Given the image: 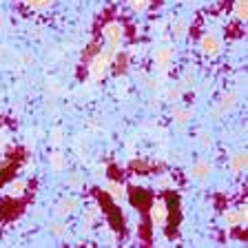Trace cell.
I'll use <instances>...</instances> for the list:
<instances>
[]
</instances>
